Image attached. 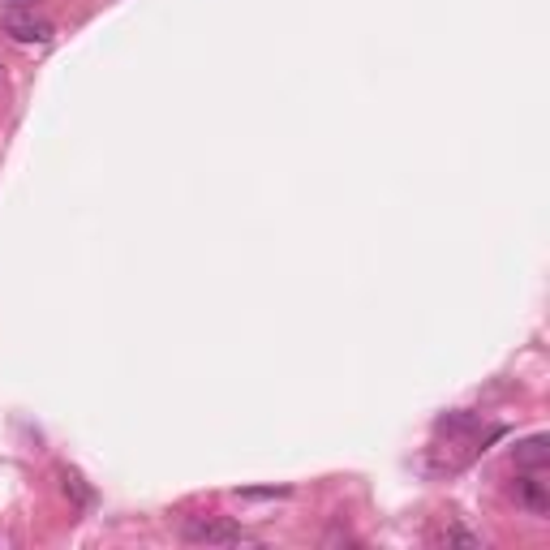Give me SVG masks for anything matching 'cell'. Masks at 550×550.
Listing matches in <instances>:
<instances>
[{
    "label": "cell",
    "mask_w": 550,
    "mask_h": 550,
    "mask_svg": "<svg viewBox=\"0 0 550 550\" xmlns=\"http://www.w3.org/2000/svg\"><path fill=\"white\" fill-rule=\"evenodd\" d=\"M516 503L529 516H546L550 512V490L542 482V469H533L529 477H520V482H516Z\"/></svg>",
    "instance_id": "3957f363"
},
{
    "label": "cell",
    "mask_w": 550,
    "mask_h": 550,
    "mask_svg": "<svg viewBox=\"0 0 550 550\" xmlns=\"http://www.w3.org/2000/svg\"><path fill=\"white\" fill-rule=\"evenodd\" d=\"M443 542L447 546H482V538H477V533H465V529H447Z\"/></svg>",
    "instance_id": "5b68a950"
},
{
    "label": "cell",
    "mask_w": 550,
    "mask_h": 550,
    "mask_svg": "<svg viewBox=\"0 0 550 550\" xmlns=\"http://www.w3.org/2000/svg\"><path fill=\"white\" fill-rule=\"evenodd\" d=\"M546 460H550L546 434H533V439L516 443V465H520V469H546Z\"/></svg>",
    "instance_id": "277c9868"
},
{
    "label": "cell",
    "mask_w": 550,
    "mask_h": 550,
    "mask_svg": "<svg viewBox=\"0 0 550 550\" xmlns=\"http://www.w3.org/2000/svg\"><path fill=\"white\" fill-rule=\"evenodd\" d=\"M0 31H5L13 43H35V48H48L52 43V22L48 18H39V13L31 9H9L5 18H0Z\"/></svg>",
    "instance_id": "7a4b0ae2"
},
{
    "label": "cell",
    "mask_w": 550,
    "mask_h": 550,
    "mask_svg": "<svg viewBox=\"0 0 550 550\" xmlns=\"http://www.w3.org/2000/svg\"><path fill=\"white\" fill-rule=\"evenodd\" d=\"M181 538L194 542V546H245V542H254L241 525L220 520V516H190L181 525Z\"/></svg>",
    "instance_id": "6da1fadb"
}]
</instances>
